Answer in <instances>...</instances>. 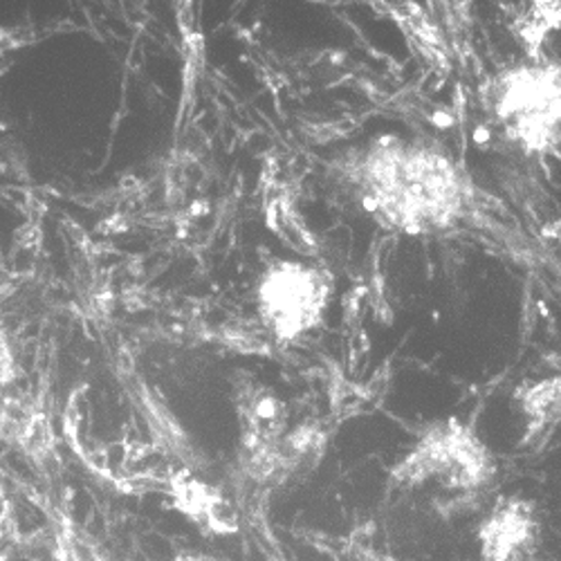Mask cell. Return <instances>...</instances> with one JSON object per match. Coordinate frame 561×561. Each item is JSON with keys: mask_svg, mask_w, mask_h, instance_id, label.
<instances>
[{"mask_svg": "<svg viewBox=\"0 0 561 561\" xmlns=\"http://www.w3.org/2000/svg\"><path fill=\"white\" fill-rule=\"evenodd\" d=\"M175 561H216V559H207V557H182Z\"/></svg>", "mask_w": 561, "mask_h": 561, "instance_id": "9", "label": "cell"}, {"mask_svg": "<svg viewBox=\"0 0 561 561\" xmlns=\"http://www.w3.org/2000/svg\"><path fill=\"white\" fill-rule=\"evenodd\" d=\"M494 115L510 139L530 153L561 145V66L528 64L494 81Z\"/></svg>", "mask_w": 561, "mask_h": 561, "instance_id": "3", "label": "cell"}, {"mask_svg": "<svg viewBox=\"0 0 561 561\" xmlns=\"http://www.w3.org/2000/svg\"><path fill=\"white\" fill-rule=\"evenodd\" d=\"M539 517L533 501L499 499L479 526L483 561H533L539 546Z\"/></svg>", "mask_w": 561, "mask_h": 561, "instance_id": "5", "label": "cell"}, {"mask_svg": "<svg viewBox=\"0 0 561 561\" xmlns=\"http://www.w3.org/2000/svg\"><path fill=\"white\" fill-rule=\"evenodd\" d=\"M331 299V278L301 261H276L259 288V308L278 340H297L317 329Z\"/></svg>", "mask_w": 561, "mask_h": 561, "instance_id": "4", "label": "cell"}, {"mask_svg": "<svg viewBox=\"0 0 561 561\" xmlns=\"http://www.w3.org/2000/svg\"><path fill=\"white\" fill-rule=\"evenodd\" d=\"M178 507L207 528L214 535H231L239 530L237 510H233L218 492L190 481L182 488H175Z\"/></svg>", "mask_w": 561, "mask_h": 561, "instance_id": "6", "label": "cell"}, {"mask_svg": "<svg viewBox=\"0 0 561 561\" xmlns=\"http://www.w3.org/2000/svg\"><path fill=\"white\" fill-rule=\"evenodd\" d=\"M357 194L380 225L407 233L443 231L467 207L465 178L447 156L393 137L362 156Z\"/></svg>", "mask_w": 561, "mask_h": 561, "instance_id": "1", "label": "cell"}, {"mask_svg": "<svg viewBox=\"0 0 561 561\" xmlns=\"http://www.w3.org/2000/svg\"><path fill=\"white\" fill-rule=\"evenodd\" d=\"M522 413L526 417V440L535 443L550 434L561 417V378L541 380L519 391Z\"/></svg>", "mask_w": 561, "mask_h": 561, "instance_id": "7", "label": "cell"}, {"mask_svg": "<svg viewBox=\"0 0 561 561\" xmlns=\"http://www.w3.org/2000/svg\"><path fill=\"white\" fill-rule=\"evenodd\" d=\"M494 474L496 462L485 443L458 420H447L434 425L398 462L393 481L407 490L434 485L454 501H465L488 490Z\"/></svg>", "mask_w": 561, "mask_h": 561, "instance_id": "2", "label": "cell"}, {"mask_svg": "<svg viewBox=\"0 0 561 561\" xmlns=\"http://www.w3.org/2000/svg\"><path fill=\"white\" fill-rule=\"evenodd\" d=\"M10 378V351L5 346L3 335H0V385Z\"/></svg>", "mask_w": 561, "mask_h": 561, "instance_id": "8", "label": "cell"}]
</instances>
